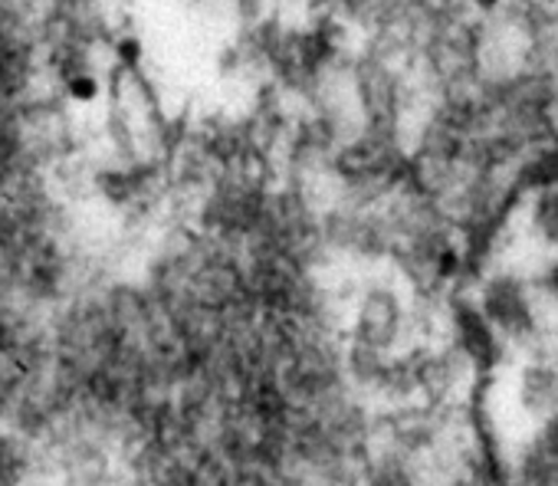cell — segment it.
Returning <instances> with one entry per match:
<instances>
[{"label":"cell","instance_id":"obj_1","mask_svg":"<svg viewBox=\"0 0 558 486\" xmlns=\"http://www.w3.org/2000/svg\"><path fill=\"white\" fill-rule=\"evenodd\" d=\"M476 306L509 345H525L542 329L538 290L532 280H525L512 270L489 274L476 290Z\"/></svg>","mask_w":558,"mask_h":486},{"label":"cell","instance_id":"obj_2","mask_svg":"<svg viewBox=\"0 0 558 486\" xmlns=\"http://www.w3.org/2000/svg\"><path fill=\"white\" fill-rule=\"evenodd\" d=\"M512 486H558V411L532 421V430L509 450Z\"/></svg>","mask_w":558,"mask_h":486},{"label":"cell","instance_id":"obj_3","mask_svg":"<svg viewBox=\"0 0 558 486\" xmlns=\"http://www.w3.org/2000/svg\"><path fill=\"white\" fill-rule=\"evenodd\" d=\"M453 332H457V342H460V352L480 368V372H489L499 365L502 352H506V339L489 326V319L480 313L476 300H460L453 306Z\"/></svg>","mask_w":558,"mask_h":486},{"label":"cell","instance_id":"obj_4","mask_svg":"<svg viewBox=\"0 0 558 486\" xmlns=\"http://www.w3.org/2000/svg\"><path fill=\"white\" fill-rule=\"evenodd\" d=\"M404 329V306L391 290H372L355 316V336L368 352H385Z\"/></svg>","mask_w":558,"mask_h":486},{"label":"cell","instance_id":"obj_5","mask_svg":"<svg viewBox=\"0 0 558 486\" xmlns=\"http://www.w3.org/2000/svg\"><path fill=\"white\" fill-rule=\"evenodd\" d=\"M515 398L522 414H529L532 421L558 411V365L555 362L525 365L515 381Z\"/></svg>","mask_w":558,"mask_h":486},{"label":"cell","instance_id":"obj_6","mask_svg":"<svg viewBox=\"0 0 558 486\" xmlns=\"http://www.w3.org/2000/svg\"><path fill=\"white\" fill-rule=\"evenodd\" d=\"M529 230L548 254L558 251V184H545L535 191L529 204Z\"/></svg>","mask_w":558,"mask_h":486},{"label":"cell","instance_id":"obj_7","mask_svg":"<svg viewBox=\"0 0 558 486\" xmlns=\"http://www.w3.org/2000/svg\"><path fill=\"white\" fill-rule=\"evenodd\" d=\"M535 290H538V296L551 306V309H558V251L538 267V274H535Z\"/></svg>","mask_w":558,"mask_h":486}]
</instances>
